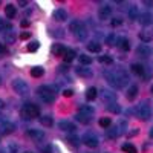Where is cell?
<instances>
[{"label": "cell", "instance_id": "obj_4", "mask_svg": "<svg viewBox=\"0 0 153 153\" xmlns=\"http://www.w3.org/2000/svg\"><path fill=\"white\" fill-rule=\"evenodd\" d=\"M12 87H14V91H16L19 95H22V97H26V95L29 94V86H28V83L25 81V80H22V78H16L14 81H12Z\"/></svg>", "mask_w": 153, "mask_h": 153}, {"label": "cell", "instance_id": "obj_15", "mask_svg": "<svg viewBox=\"0 0 153 153\" xmlns=\"http://www.w3.org/2000/svg\"><path fill=\"white\" fill-rule=\"evenodd\" d=\"M150 54H152V48L149 45L144 43V45H141V46L138 48V55L139 57H149Z\"/></svg>", "mask_w": 153, "mask_h": 153}, {"label": "cell", "instance_id": "obj_21", "mask_svg": "<svg viewBox=\"0 0 153 153\" xmlns=\"http://www.w3.org/2000/svg\"><path fill=\"white\" fill-rule=\"evenodd\" d=\"M136 95H138V86L136 84H132L129 87V92H127V98H129V100H135Z\"/></svg>", "mask_w": 153, "mask_h": 153}, {"label": "cell", "instance_id": "obj_19", "mask_svg": "<svg viewBox=\"0 0 153 153\" xmlns=\"http://www.w3.org/2000/svg\"><path fill=\"white\" fill-rule=\"evenodd\" d=\"M75 51L74 49H66V52H65V55H63V58H65V63H71L74 58H75Z\"/></svg>", "mask_w": 153, "mask_h": 153}, {"label": "cell", "instance_id": "obj_8", "mask_svg": "<svg viewBox=\"0 0 153 153\" xmlns=\"http://www.w3.org/2000/svg\"><path fill=\"white\" fill-rule=\"evenodd\" d=\"M58 129L60 130H65V132H75L76 130V127H75V124L74 123H71V121H60L58 123Z\"/></svg>", "mask_w": 153, "mask_h": 153}, {"label": "cell", "instance_id": "obj_12", "mask_svg": "<svg viewBox=\"0 0 153 153\" xmlns=\"http://www.w3.org/2000/svg\"><path fill=\"white\" fill-rule=\"evenodd\" d=\"M101 100H103L104 103H107V104H110V103H117V95H115L113 92L104 91L103 94H101Z\"/></svg>", "mask_w": 153, "mask_h": 153}, {"label": "cell", "instance_id": "obj_24", "mask_svg": "<svg viewBox=\"0 0 153 153\" xmlns=\"http://www.w3.org/2000/svg\"><path fill=\"white\" fill-rule=\"evenodd\" d=\"M97 92H98V91H97L95 87H89L87 92H86V98H87L89 101H94V100L97 98V95H98Z\"/></svg>", "mask_w": 153, "mask_h": 153}, {"label": "cell", "instance_id": "obj_25", "mask_svg": "<svg viewBox=\"0 0 153 153\" xmlns=\"http://www.w3.org/2000/svg\"><path fill=\"white\" fill-rule=\"evenodd\" d=\"M129 19L133 22V20H138V17H139V12H138V8L136 6H130V9H129Z\"/></svg>", "mask_w": 153, "mask_h": 153}, {"label": "cell", "instance_id": "obj_26", "mask_svg": "<svg viewBox=\"0 0 153 153\" xmlns=\"http://www.w3.org/2000/svg\"><path fill=\"white\" fill-rule=\"evenodd\" d=\"M130 71L133 72V74H136V75H144V66L143 65H132L130 66Z\"/></svg>", "mask_w": 153, "mask_h": 153}, {"label": "cell", "instance_id": "obj_47", "mask_svg": "<svg viewBox=\"0 0 153 153\" xmlns=\"http://www.w3.org/2000/svg\"><path fill=\"white\" fill-rule=\"evenodd\" d=\"M29 20H22V28H29Z\"/></svg>", "mask_w": 153, "mask_h": 153}, {"label": "cell", "instance_id": "obj_52", "mask_svg": "<svg viewBox=\"0 0 153 153\" xmlns=\"http://www.w3.org/2000/svg\"><path fill=\"white\" fill-rule=\"evenodd\" d=\"M5 107V103H3V100H0V109H3Z\"/></svg>", "mask_w": 153, "mask_h": 153}, {"label": "cell", "instance_id": "obj_42", "mask_svg": "<svg viewBox=\"0 0 153 153\" xmlns=\"http://www.w3.org/2000/svg\"><path fill=\"white\" fill-rule=\"evenodd\" d=\"M121 25H123V19H120V17H117V19L112 20V26H113V28H118V26H121Z\"/></svg>", "mask_w": 153, "mask_h": 153}, {"label": "cell", "instance_id": "obj_48", "mask_svg": "<svg viewBox=\"0 0 153 153\" xmlns=\"http://www.w3.org/2000/svg\"><path fill=\"white\" fill-rule=\"evenodd\" d=\"M143 5H144V6H149V8H152V6H153V2H152V0H144V2H143Z\"/></svg>", "mask_w": 153, "mask_h": 153}, {"label": "cell", "instance_id": "obj_44", "mask_svg": "<svg viewBox=\"0 0 153 153\" xmlns=\"http://www.w3.org/2000/svg\"><path fill=\"white\" fill-rule=\"evenodd\" d=\"M106 42H107V45H109V46H113V45H115V35H113V34L107 35V38H106Z\"/></svg>", "mask_w": 153, "mask_h": 153}, {"label": "cell", "instance_id": "obj_49", "mask_svg": "<svg viewBox=\"0 0 153 153\" xmlns=\"http://www.w3.org/2000/svg\"><path fill=\"white\" fill-rule=\"evenodd\" d=\"M8 52V49H6V46H3V45H0V54H6Z\"/></svg>", "mask_w": 153, "mask_h": 153}, {"label": "cell", "instance_id": "obj_5", "mask_svg": "<svg viewBox=\"0 0 153 153\" xmlns=\"http://www.w3.org/2000/svg\"><path fill=\"white\" fill-rule=\"evenodd\" d=\"M138 117H139V120H143V121L150 120V117H152V110H150V107H149L147 103H143L141 106H139V109H138Z\"/></svg>", "mask_w": 153, "mask_h": 153}, {"label": "cell", "instance_id": "obj_18", "mask_svg": "<svg viewBox=\"0 0 153 153\" xmlns=\"http://www.w3.org/2000/svg\"><path fill=\"white\" fill-rule=\"evenodd\" d=\"M65 52H66V48H63L61 45L55 43V45L52 46V54H54V55H57V57L61 55V57H63V55H65Z\"/></svg>", "mask_w": 153, "mask_h": 153}, {"label": "cell", "instance_id": "obj_36", "mask_svg": "<svg viewBox=\"0 0 153 153\" xmlns=\"http://www.w3.org/2000/svg\"><path fill=\"white\" fill-rule=\"evenodd\" d=\"M110 124H112V120L107 118V117H104V118H101V120H100V126H101V127H104V129L110 127Z\"/></svg>", "mask_w": 153, "mask_h": 153}, {"label": "cell", "instance_id": "obj_38", "mask_svg": "<svg viewBox=\"0 0 153 153\" xmlns=\"http://www.w3.org/2000/svg\"><path fill=\"white\" fill-rule=\"evenodd\" d=\"M78 60H80L81 65H91V63H92V58L89 57V55H80Z\"/></svg>", "mask_w": 153, "mask_h": 153}, {"label": "cell", "instance_id": "obj_17", "mask_svg": "<svg viewBox=\"0 0 153 153\" xmlns=\"http://www.w3.org/2000/svg\"><path fill=\"white\" fill-rule=\"evenodd\" d=\"M75 71H76V74H78L80 76H83V78H91L92 76V71L87 69V68H76Z\"/></svg>", "mask_w": 153, "mask_h": 153}, {"label": "cell", "instance_id": "obj_55", "mask_svg": "<svg viewBox=\"0 0 153 153\" xmlns=\"http://www.w3.org/2000/svg\"><path fill=\"white\" fill-rule=\"evenodd\" d=\"M26 153H32V152H26Z\"/></svg>", "mask_w": 153, "mask_h": 153}, {"label": "cell", "instance_id": "obj_28", "mask_svg": "<svg viewBox=\"0 0 153 153\" xmlns=\"http://www.w3.org/2000/svg\"><path fill=\"white\" fill-rule=\"evenodd\" d=\"M5 14L8 19H12V17H16V6H12V5H8L5 8Z\"/></svg>", "mask_w": 153, "mask_h": 153}, {"label": "cell", "instance_id": "obj_14", "mask_svg": "<svg viewBox=\"0 0 153 153\" xmlns=\"http://www.w3.org/2000/svg\"><path fill=\"white\" fill-rule=\"evenodd\" d=\"M68 19V12L65 9H55L54 11V20L57 22H65Z\"/></svg>", "mask_w": 153, "mask_h": 153}, {"label": "cell", "instance_id": "obj_54", "mask_svg": "<svg viewBox=\"0 0 153 153\" xmlns=\"http://www.w3.org/2000/svg\"><path fill=\"white\" fill-rule=\"evenodd\" d=\"M152 94H153V86H152Z\"/></svg>", "mask_w": 153, "mask_h": 153}, {"label": "cell", "instance_id": "obj_35", "mask_svg": "<svg viewBox=\"0 0 153 153\" xmlns=\"http://www.w3.org/2000/svg\"><path fill=\"white\" fill-rule=\"evenodd\" d=\"M118 43H120V46H121L123 51H129L130 49V45H129V40H127V38H120Z\"/></svg>", "mask_w": 153, "mask_h": 153}, {"label": "cell", "instance_id": "obj_11", "mask_svg": "<svg viewBox=\"0 0 153 153\" xmlns=\"http://www.w3.org/2000/svg\"><path fill=\"white\" fill-rule=\"evenodd\" d=\"M138 19H139V23H141L143 26H149L150 23H153V14L152 12H144V14H141Z\"/></svg>", "mask_w": 153, "mask_h": 153}, {"label": "cell", "instance_id": "obj_13", "mask_svg": "<svg viewBox=\"0 0 153 153\" xmlns=\"http://www.w3.org/2000/svg\"><path fill=\"white\" fill-rule=\"evenodd\" d=\"M81 29H84L83 22H80V20H74V22H71V23H69V31H71V32L76 34V32L81 31Z\"/></svg>", "mask_w": 153, "mask_h": 153}, {"label": "cell", "instance_id": "obj_22", "mask_svg": "<svg viewBox=\"0 0 153 153\" xmlns=\"http://www.w3.org/2000/svg\"><path fill=\"white\" fill-rule=\"evenodd\" d=\"M107 138H110V139H115V138H118L120 136V133H118V129H117V126L115 127H107Z\"/></svg>", "mask_w": 153, "mask_h": 153}, {"label": "cell", "instance_id": "obj_31", "mask_svg": "<svg viewBox=\"0 0 153 153\" xmlns=\"http://www.w3.org/2000/svg\"><path fill=\"white\" fill-rule=\"evenodd\" d=\"M107 110L112 112V113H120L121 112V106L117 104V103H110V104H107Z\"/></svg>", "mask_w": 153, "mask_h": 153}, {"label": "cell", "instance_id": "obj_32", "mask_svg": "<svg viewBox=\"0 0 153 153\" xmlns=\"http://www.w3.org/2000/svg\"><path fill=\"white\" fill-rule=\"evenodd\" d=\"M11 31L12 29V25L9 22H6L5 19H0V31Z\"/></svg>", "mask_w": 153, "mask_h": 153}, {"label": "cell", "instance_id": "obj_20", "mask_svg": "<svg viewBox=\"0 0 153 153\" xmlns=\"http://www.w3.org/2000/svg\"><path fill=\"white\" fill-rule=\"evenodd\" d=\"M78 109H80V112H83V113H86V115H91V117L95 113V109L91 107V106H87V104H80Z\"/></svg>", "mask_w": 153, "mask_h": 153}, {"label": "cell", "instance_id": "obj_51", "mask_svg": "<svg viewBox=\"0 0 153 153\" xmlns=\"http://www.w3.org/2000/svg\"><path fill=\"white\" fill-rule=\"evenodd\" d=\"M135 135H138V130H133V132L129 133V136H135Z\"/></svg>", "mask_w": 153, "mask_h": 153}, {"label": "cell", "instance_id": "obj_1", "mask_svg": "<svg viewBox=\"0 0 153 153\" xmlns=\"http://www.w3.org/2000/svg\"><path fill=\"white\" fill-rule=\"evenodd\" d=\"M106 80L109 81L110 86H113L115 89H121L129 83V75H127L123 69L113 71V72H106Z\"/></svg>", "mask_w": 153, "mask_h": 153}, {"label": "cell", "instance_id": "obj_43", "mask_svg": "<svg viewBox=\"0 0 153 153\" xmlns=\"http://www.w3.org/2000/svg\"><path fill=\"white\" fill-rule=\"evenodd\" d=\"M100 61L104 63V65H110V63H112V58L107 57V55H101V57H100Z\"/></svg>", "mask_w": 153, "mask_h": 153}, {"label": "cell", "instance_id": "obj_34", "mask_svg": "<svg viewBox=\"0 0 153 153\" xmlns=\"http://www.w3.org/2000/svg\"><path fill=\"white\" fill-rule=\"evenodd\" d=\"M139 38H141V40L147 45L149 42H152V35L147 32V31H143V32H139Z\"/></svg>", "mask_w": 153, "mask_h": 153}, {"label": "cell", "instance_id": "obj_10", "mask_svg": "<svg viewBox=\"0 0 153 153\" xmlns=\"http://www.w3.org/2000/svg\"><path fill=\"white\" fill-rule=\"evenodd\" d=\"M14 129H16V126L12 124V123H9V121H3L2 126H0V132H2L3 135L12 133V132H14Z\"/></svg>", "mask_w": 153, "mask_h": 153}, {"label": "cell", "instance_id": "obj_2", "mask_svg": "<svg viewBox=\"0 0 153 153\" xmlns=\"http://www.w3.org/2000/svg\"><path fill=\"white\" fill-rule=\"evenodd\" d=\"M37 95L46 104H51V103L55 101V92H54V89L51 86H40L37 89Z\"/></svg>", "mask_w": 153, "mask_h": 153}, {"label": "cell", "instance_id": "obj_7", "mask_svg": "<svg viewBox=\"0 0 153 153\" xmlns=\"http://www.w3.org/2000/svg\"><path fill=\"white\" fill-rule=\"evenodd\" d=\"M112 16V8L109 5H104V6H101L100 11H98V17L100 20H107L109 17Z\"/></svg>", "mask_w": 153, "mask_h": 153}, {"label": "cell", "instance_id": "obj_30", "mask_svg": "<svg viewBox=\"0 0 153 153\" xmlns=\"http://www.w3.org/2000/svg\"><path fill=\"white\" fill-rule=\"evenodd\" d=\"M87 49L91 51V52H100V51H101V45L97 43V42H91L87 45Z\"/></svg>", "mask_w": 153, "mask_h": 153}, {"label": "cell", "instance_id": "obj_50", "mask_svg": "<svg viewBox=\"0 0 153 153\" xmlns=\"http://www.w3.org/2000/svg\"><path fill=\"white\" fill-rule=\"evenodd\" d=\"M19 5H20V6H26V5H28V2H26V0H20Z\"/></svg>", "mask_w": 153, "mask_h": 153}, {"label": "cell", "instance_id": "obj_23", "mask_svg": "<svg viewBox=\"0 0 153 153\" xmlns=\"http://www.w3.org/2000/svg\"><path fill=\"white\" fill-rule=\"evenodd\" d=\"M43 74H45V71L40 66H35V68L31 69V75L34 76V78H40V76H43Z\"/></svg>", "mask_w": 153, "mask_h": 153}, {"label": "cell", "instance_id": "obj_9", "mask_svg": "<svg viewBox=\"0 0 153 153\" xmlns=\"http://www.w3.org/2000/svg\"><path fill=\"white\" fill-rule=\"evenodd\" d=\"M28 136L34 141H43L45 139V132L43 130H35V129H31L28 130Z\"/></svg>", "mask_w": 153, "mask_h": 153}, {"label": "cell", "instance_id": "obj_39", "mask_svg": "<svg viewBox=\"0 0 153 153\" xmlns=\"http://www.w3.org/2000/svg\"><path fill=\"white\" fill-rule=\"evenodd\" d=\"M14 40H16V37H14V34H12V31H9V34L8 32L5 34V42L6 43H14Z\"/></svg>", "mask_w": 153, "mask_h": 153}, {"label": "cell", "instance_id": "obj_16", "mask_svg": "<svg viewBox=\"0 0 153 153\" xmlns=\"http://www.w3.org/2000/svg\"><path fill=\"white\" fill-rule=\"evenodd\" d=\"M75 120L83 123V124H87V123H91V115H86L83 112H78V113L75 115Z\"/></svg>", "mask_w": 153, "mask_h": 153}, {"label": "cell", "instance_id": "obj_41", "mask_svg": "<svg viewBox=\"0 0 153 153\" xmlns=\"http://www.w3.org/2000/svg\"><path fill=\"white\" fill-rule=\"evenodd\" d=\"M75 37L78 38V40H84V38L87 37V32H86V29H81V31H78L75 34Z\"/></svg>", "mask_w": 153, "mask_h": 153}, {"label": "cell", "instance_id": "obj_33", "mask_svg": "<svg viewBox=\"0 0 153 153\" xmlns=\"http://www.w3.org/2000/svg\"><path fill=\"white\" fill-rule=\"evenodd\" d=\"M117 129H118V133L123 135V133L126 132V129H127V121H126V120H121V121L117 124Z\"/></svg>", "mask_w": 153, "mask_h": 153}, {"label": "cell", "instance_id": "obj_37", "mask_svg": "<svg viewBox=\"0 0 153 153\" xmlns=\"http://www.w3.org/2000/svg\"><path fill=\"white\" fill-rule=\"evenodd\" d=\"M123 150H124L126 153H138V152H136V147L132 146V144H124V146H123Z\"/></svg>", "mask_w": 153, "mask_h": 153}, {"label": "cell", "instance_id": "obj_53", "mask_svg": "<svg viewBox=\"0 0 153 153\" xmlns=\"http://www.w3.org/2000/svg\"><path fill=\"white\" fill-rule=\"evenodd\" d=\"M150 138H152V139H153V129H152V130H150Z\"/></svg>", "mask_w": 153, "mask_h": 153}, {"label": "cell", "instance_id": "obj_3", "mask_svg": "<svg viewBox=\"0 0 153 153\" xmlns=\"http://www.w3.org/2000/svg\"><path fill=\"white\" fill-rule=\"evenodd\" d=\"M20 117L23 120H32L35 117H40V109L32 103H26V104H23L20 110Z\"/></svg>", "mask_w": 153, "mask_h": 153}, {"label": "cell", "instance_id": "obj_45", "mask_svg": "<svg viewBox=\"0 0 153 153\" xmlns=\"http://www.w3.org/2000/svg\"><path fill=\"white\" fill-rule=\"evenodd\" d=\"M20 38H22V40H28V38H31V32H22Z\"/></svg>", "mask_w": 153, "mask_h": 153}, {"label": "cell", "instance_id": "obj_6", "mask_svg": "<svg viewBox=\"0 0 153 153\" xmlns=\"http://www.w3.org/2000/svg\"><path fill=\"white\" fill-rule=\"evenodd\" d=\"M81 141H83V144H86L87 147H91V149H94V147L98 146V138H97L94 133H86V135H83Z\"/></svg>", "mask_w": 153, "mask_h": 153}, {"label": "cell", "instance_id": "obj_40", "mask_svg": "<svg viewBox=\"0 0 153 153\" xmlns=\"http://www.w3.org/2000/svg\"><path fill=\"white\" fill-rule=\"evenodd\" d=\"M38 46H40V43H38V42H32V43L28 45V51H29V52H35V51L38 49Z\"/></svg>", "mask_w": 153, "mask_h": 153}, {"label": "cell", "instance_id": "obj_46", "mask_svg": "<svg viewBox=\"0 0 153 153\" xmlns=\"http://www.w3.org/2000/svg\"><path fill=\"white\" fill-rule=\"evenodd\" d=\"M63 95H65V97H72L74 95V91H72V89H66V91H63Z\"/></svg>", "mask_w": 153, "mask_h": 153}, {"label": "cell", "instance_id": "obj_29", "mask_svg": "<svg viewBox=\"0 0 153 153\" xmlns=\"http://www.w3.org/2000/svg\"><path fill=\"white\" fill-rule=\"evenodd\" d=\"M40 123H42V126H45V127H51V126L54 124L52 118L48 117V115H45V117H40Z\"/></svg>", "mask_w": 153, "mask_h": 153}, {"label": "cell", "instance_id": "obj_27", "mask_svg": "<svg viewBox=\"0 0 153 153\" xmlns=\"http://www.w3.org/2000/svg\"><path fill=\"white\" fill-rule=\"evenodd\" d=\"M66 141H68L71 146H74V147H78V146H80V138L75 136V135H69V136L66 138Z\"/></svg>", "mask_w": 153, "mask_h": 153}]
</instances>
